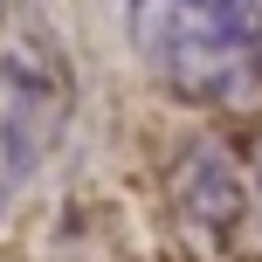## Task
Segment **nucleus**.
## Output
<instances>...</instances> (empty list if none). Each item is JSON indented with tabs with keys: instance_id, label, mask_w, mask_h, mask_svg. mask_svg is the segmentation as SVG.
Returning a JSON list of instances; mask_svg holds the SVG:
<instances>
[{
	"instance_id": "1",
	"label": "nucleus",
	"mask_w": 262,
	"mask_h": 262,
	"mask_svg": "<svg viewBox=\"0 0 262 262\" xmlns=\"http://www.w3.org/2000/svg\"><path fill=\"white\" fill-rule=\"evenodd\" d=\"M124 35L159 90L221 104L262 69V0H124Z\"/></svg>"
},
{
	"instance_id": "2",
	"label": "nucleus",
	"mask_w": 262,
	"mask_h": 262,
	"mask_svg": "<svg viewBox=\"0 0 262 262\" xmlns=\"http://www.w3.org/2000/svg\"><path fill=\"white\" fill-rule=\"evenodd\" d=\"M69 111H76V69L62 55V35L41 21V7L0 0V214L62 145Z\"/></svg>"
},
{
	"instance_id": "3",
	"label": "nucleus",
	"mask_w": 262,
	"mask_h": 262,
	"mask_svg": "<svg viewBox=\"0 0 262 262\" xmlns=\"http://www.w3.org/2000/svg\"><path fill=\"white\" fill-rule=\"evenodd\" d=\"M180 207H186V221L207 242L235 235V221H242V172H235V159L214 152V145H200L180 166Z\"/></svg>"
}]
</instances>
